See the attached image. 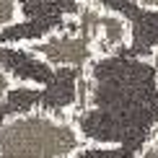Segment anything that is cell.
Returning a JSON list of instances; mask_svg holds the SVG:
<instances>
[{"mask_svg": "<svg viewBox=\"0 0 158 158\" xmlns=\"http://www.w3.org/2000/svg\"><path fill=\"white\" fill-rule=\"evenodd\" d=\"M135 39L132 23L124 13L101 0H75L73 10L57 29L44 36L23 39L18 49L52 70H75L88 78L94 65L111 60Z\"/></svg>", "mask_w": 158, "mask_h": 158, "instance_id": "cell-1", "label": "cell"}, {"mask_svg": "<svg viewBox=\"0 0 158 158\" xmlns=\"http://www.w3.org/2000/svg\"><path fill=\"white\" fill-rule=\"evenodd\" d=\"M88 137L68 111L31 106L0 124V158H75Z\"/></svg>", "mask_w": 158, "mask_h": 158, "instance_id": "cell-2", "label": "cell"}, {"mask_svg": "<svg viewBox=\"0 0 158 158\" xmlns=\"http://www.w3.org/2000/svg\"><path fill=\"white\" fill-rule=\"evenodd\" d=\"M23 21H26V13L21 0H0V31L13 29Z\"/></svg>", "mask_w": 158, "mask_h": 158, "instance_id": "cell-3", "label": "cell"}, {"mask_svg": "<svg viewBox=\"0 0 158 158\" xmlns=\"http://www.w3.org/2000/svg\"><path fill=\"white\" fill-rule=\"evenodd\" d=\"M18 88H34V83L18 81L10 70H5L3 65H0V106H3V104L8 101V96L13 94V91H18Z\"/></svg>", "mask_w": 158, "mask_h": 158, "instance_id": "cell-4", "label": "cell"}, {"mask_svg": "<svg viewBox=\"0 0 158 158\" xmlns=\"http://www.w3.org/2000/svg\"><path fill=\"white\" fill-rule=\"evenodd\" d=\"M137 158H158V122L153 124V130H150V135H148V140H145V145H143Z\"/></svg>", "mask_w": 158, "mask_h": 158, "instance_id": "cell-5", "label": "cell"}, {"mask_svg": "<svg viewBox=\"0 0 158 158\" xmlns=\"http://www.w3.org/2000/svg\"><path fill=\"white\" fill-rule=\"evenodd\" d=\"M145 62H148L150 73H153V83H156V88H158V42L150 47V52L145 55Z\"/></svg>", "mask_w": 158, "mask_h": 158, "instance_id": "cell-6", "label": "cell"}, {"mask_svg": "<svg viewBox=\"0 0 158 158\" xmlns=\"http://www.w3.org/2000/svg\"><path fill=\"white\" fill-rule=\"evenodd\" d=\"M140 10H148V13H158V0H132Z\"/></svg>", "mask_w": 158, "mask_h": 158, "instance_id": "cell-7", "label": "cell"}]
</instances>
